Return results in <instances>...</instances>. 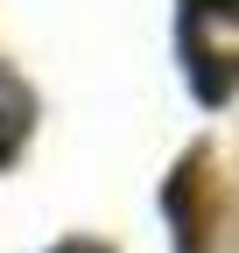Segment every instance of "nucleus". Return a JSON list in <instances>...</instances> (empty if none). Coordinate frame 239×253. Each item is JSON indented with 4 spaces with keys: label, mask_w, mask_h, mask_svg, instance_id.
<instances>
[{
    "label": "nucleus",
    "mask_w": 239,
    "mask_h": 253,
    "mask_svg": "<svg viewBox=\"0 0 239 253\" xmlns=\"http://www.w3.org/2000/svg\"><path fill=\"white\" fill-rule=\"evenodd\" d=\"M28 84L14 78V71H0V162H7V155L21 148V134H28Z\"/></svg>",
    "instance_id": "obj_1"
},
{
    "label": "nucleus",
    "mask_w": 239,
    "mask_h": 253,
    "mask_svg": "<svg viewBox=\"0 0 239 253\" xmlns=\"http://www.w3.org/2000/svg\"><path fill=\"white\" fill-rule=\"evenodd\" d=\"M211 14H239V0H190V21H211Z\"/></svg>",
    "instance_id": "obj_2"
},
{
    "label": "nucleus",
    "mask_w": 239,
    "mask_h": 253,
    "mask_svg": "<svg viewBox=\"0 0 239 253\" xmlns=\"http://www.w3.org/2000/svg\"><path fill=\"white\" fill-rule=\"evenodd\" d=\"M56 253H106V246H92V239H71V246H56Z\"/></svg>",
    "instance_id": "obj_3"
}]
</instances>
